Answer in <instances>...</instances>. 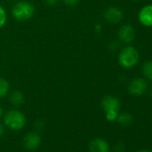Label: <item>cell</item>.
<instances>
[{"instance_id":"6da1fadb","label":"cell","mask_w":152,"mask_h":152,"mask_svg":"<svg viewBox=\"0 0 152 152\" xmlns=\"http://www.w3.org/2000/svg\"><path fill=\"white\" fill-rule=\"evenodd\" d=\"M11 14L16 21L26 22L33 17L35 14V7L27 0H20L13 6Z\"/></svg>"},{"instance_id":"7a4b0ae2","label":"cell","mask_w":152,"mask_h":152,"mask_svg":"<svg viewBox=\"0 0 152 152\" xmlns=\"http://www.w3.org/2000/svg\"><path fill=\"white\" fill-rule=\"evenodd\" d=\"M4 125L12 131L23 130L27 123L25 115L18 109H11L3 115Z\"/></svg>"},{"instance_id":"3957f363","label":"cell","mask_w":152,"mask_h":152,"mask_svg":"<svg viewBox=\"0 0 152 152\" xmlns=\"http://www.w3.org/2000/svg\"><path fill=\"white\" fill-rule=\"evenodd\" d=\"M140 60L138 49L132 46H126L121 49L118 55V64L124 69H132L137 65Z\"/></svg>"},{"instance_id":"277c9868","label":"cell","mask_w":152,"mask_h":152,"mask_svg":"<svg viewBox=\"0 0 152 152\" xmlns=\"http://www.w3.org/2000/svg\"><path fill=\"white\" fill-rule=\"evenodd\" d=\"M100 105L105 112L106 119L109 122L116 121L121 107L119 99L113 95H107L102 99Z\"/></svg>"},{"instance_id":"5b68a950","label":"cell","mask_w":152,"mask_h":152,"mask_svg":"<svg viewBox=\"0 0 152 152\" xmlns=\"http://www.w3.org/2000/svg\"><path fill=\"white\" fill-rule=\"evenodd\" d=\"M128 92L134 97H140L148 91V83L146 79L136 77L132 79L127 86Z\"/></svg>"},{"instance_id":"8992f818","label":"cell","mask_w":152,"mask_h":152,"mask_svg":"<svg viewBox=\"0 0 152 152\" xmlns=\"http://www.w3.org/2000/svg\"><path fill=\"white\" fill-rule=\"evenodd\" d=\"M118 39L121 43L129 45L133 42L135 39V30L130 24H124L121 26L117 32Z\"/></svg>"},{"instance_id":"52a82bcc","label":"cell","mask_w":152,"mask_h":152,"mask_svg":"<svg viewBox=\"0 0 152 152\" xmlns=\"http://www.w3.org/2000/svg\"><path fill=\"white\" fill-rule=\"evenodd\" d=\"M104 20L110 24H117L124 18L123 11L117 7H110L104 13Z\"/></svg>"},{"instance_id":"ba28073f","label":"cell","mask_w":152,"mask_h":152,"mask_svg":"<svg viewBox=\"0 0 152 152\" xmlns=\"http://www.w3.org/2000/svg\"><path fill=\"white\" fill-rule=\"evenodd\" d=\"M41 143L40 135L37 132H31L23 138V146L28 150H36Z\"/></svg>"},{"instance_id":"9c48e42d","label":"cell","mask_w":152,"mask_h":152,"mask_svg":"<svg viewBox=\"0 0 152 152\" xmlns=\"http://www.w3.org/2000/svg\"><path fill=\"white\" fill-rule=\"evenodd\" d=\"M139 22L144 27H152V5L143 7L138 15Z\"/></svg>"},{"instance_id":"30bf717a","label":"cell","mask_w":152,"mask_h":152,"mask_svg":"<svg viewBox=\"0 0 152 152\" xmlns=\"http://www.w3.org/2000/svg\"><path fill=\"white\" fill-rule=\"evenodd\" d=\"M89 150L90 152H110V146L105 139L95 138L90 142Z\"/></svg>"},{"instance_id":"8fae6325","label":"cell","mask_w":152,"mask_h":152,"mask_svg":"<svg viewBox=\"0 0 152 152\" xmlns=\"http://www.w3.org/2000/svg\"><path fill=\"white\" fill-rule=\"evenodd\" d=\"M9 101L14 107H20L25 101L24 94L20 91H14L9 93Z\"/></svg>"},{"instance_id":"7c38bea8","label":"cell","mask_w":152,"mask_h":152,"mask_svg":"<svg viewBox=\"0 0 152 152\" xmlns=\"http://www.w3.org/2000/svg\"><path fill=\"white\" fill-rule=\"evenodd\" d=\"M9 93H10L9 82L4 77H0V99L7 97Z\"/></svg>"},{"instance_id":"4fadbf2b","label":"cell","mask_w":152,"mask_h":152,"mask_svg":"<svg viewBox=\"0 0 152 152\" xmlns=\"http://www.w3.org/2000/svg\"><path fill=\"white\" fill-rule=\"evenodd\" d=\"M116 122L123 126H127L133 122V117L129 113H126V112L121 113V114H118V116L116 118Z\"/></svg>"},{"instance_id":"5bb4252c","label":"cell","mask_w":152,"mask_h":152,"mask_svg":"<svg viewBox=\"0 0 152 152\" xmlns=\"http://www.w3.org/2000/svg\"><path fill=\"white\" fill-rule=\"evenodd\" d=\"M142 73L146 80L152 82V60L147 61L143 64Z\"/></svg>"},{"instance_id":"9a60e30c","label":"cell","mask_w":152,"mask_h":152,"mask_svg":"<svg viewBox=\"0 0 152 152\" xmlns=\"http://www.w3.org/2000/svg\"><path fill=\"white\" fill-rule=\"evenodd\" d=\"M7 23V12L2 5H0V30L6 26Z\"/></svg>"},{"instance_id":"2e32d148","label":"cell","mask_w":152,"mask_h":152,"mask_svg":"<svg viewBox=\"0 0 152 152\" xmlns=\"http://www.w3.org/2000/svg\"><path fill=\"white\" fill-rule=\"evenodd\" d=\"M62 2L68 7H74L79 4L81 0H62Z\"/></svg>"},{"instance_id":"e0dca14e","label":"cell","mask_w":152,"mask_h":152,"mask_svg":"<svg viewBox=\"0 0 152 152\" xmlns=\"http://www.w3.org/2000/svg\"><path fill=\"white\" fill-rule=\"evenodd\" d=\"M124 150H125V146L122 142H118L115 146V152H124Z\"/></svg>"},{"instance_id":"ac0fdd59","label":"cell","mask_w":152,"mask_h":152,"mask_svg":"<svg viewBox=\"0 0 152 152\" xmlns=\"http://www.w3.org/2000/svg\"><path fill=\"white\" fill-rule=\"evenodd\" d=\"M44 2L46 5H48L49 7H55L58 4L59 0H44Z\"/></svg>"},{"instance_id":"d6986e66","label":"cell","mask_w":152,"mask_h":152,"mask_svg":"<svg viewBox=\"0 0 152 152\" xmlns=\"http://www.w3.org/2000/svg\"><path fill=\"white\" fill-rule=\"evenodd\" d=\"M119 48V43L118 42H115V41H112L110 44H109V48L112 50V51H115L117 50Z\"/></svg>"},{"instance_id":"ffe728a7","label":"cell","mask_w":152,"mask_h":152,"mask_svg":"<svg viewBox=\"0 0 152 152\" xmlns=\"http://www.w3.org/2000/svg\"><path fill=\"white\" fill-rule=\"evenodd\" d=\"M4 134H5V125L4 124L0 123V138L3 137Z\"/></svg>"},{"instance_id":"44dd1931","label":"cell","mask_w":152,"mask_h":152,"mask_svg":"<svg viewBox=\"0 0 152 152\" xmlns=\"http://www.w3.org/2000/svg\"><path fill=\"white\" fill-rule=\"evenodd\" d=\"M95 30H96L97 32H100V31H102V26H101L100 24H97V25L95 26Z\"/></svg>"},{"instance_id":"7402d4cb","label":"cell","mask_w":152,"mask_h":152,"mask_svg":"<svg viewBox=\"0 0 152 152\" xmlns=\"http://www.w3.org/2000/svg\"><path fill=\"white\" fill-rule=\"evenodd\" d=\"M3 115H4V109L1 106H0V118H2Z\"/></svg>"},{"instance_id":"603a6c76","label":"cell","mask_w":152,"mask_h":152,"mask_svg":"<svg viewBox=\"0 0 152 152\" xmlns=\"http://www.w3.org/2000/svg\"><path fill=\"white\" fill-rule=\"evenodd\" d=\"M137 152H151V151L147 150V149H142V150H139V151H137Z\"/></svg>"},{"instance_id":"cb8c5ba5","label":"cell","mask_w":152,"mask_h":152,"mask_svg":"<svg viewBox=\"0 0 152 152\" xmlns=\"http://www.w3.org/2000/svg\"><path fill=\"white\" fill-rule=\"evenodd\" d=\"M149 96H150V98H151V99H152V88L150 89V91H149Z\"/></svg>"}]
</instances>
